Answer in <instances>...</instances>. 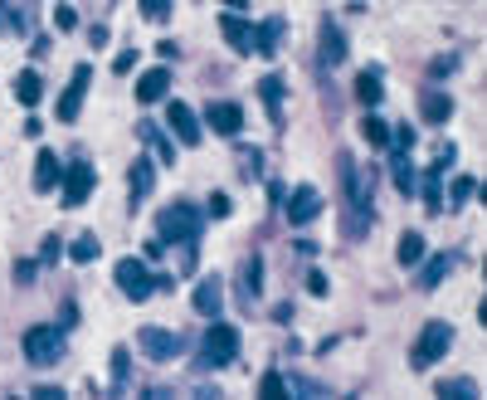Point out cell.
Returning <instances> with one entry per match:
<instances>
[{"label":"cell","instance_id":"obj_1","mask_svg":"<svg viewBox=\"0 0 487 400\" xmlns=\"http://www.w3.org/2000/svg\"><path fill=\"white\" fill-rule=\"evenodd\" d=\"M118 289L127 293L132 303H147L157 289H171V273L151 279V273H147V264H142V259H122V264H118Z\"/></svg>","mask_w":487,"mask_h":400},{"label":"cell","instance_id":"obj_2","mask_svg":"<svg viewBox=\"0 0 487 400\" xmlns=\"http://www.w3.org/2000/svg\"><path fill=\"white\" fill-rule=\"evenodd\" d=\"M161 240L166 244H191L195 234H200V210H195L191 200H175V205H166L161 210Z\"/></svg>","mask_w":487,"mask_h":400},{"label":"cell","instance_id":"obj_3","mask_svg":"<svg viewBox=\"0 0 487 400\" xmlns=\"http://www.w3.org/2000/svg\"><path fill=\"white\" fill-rule=\"evenodd\" d=\"M234 356H239V332L230 322H215L210 317V332L200 342V366H230Z\"/></svg>","mask_w":487,"mask_h":400},{"label":"cell","instance_id":"obj_4","mask_svg":"<svg viewBox=\"0 0 487 400\" xmlns=\"http://www.w3.org/2000/svg\"><path fill=\"white\" fill-rule=\"evenodd\" d=\"M453 347V327L449 322H429L419 332V342H414V352H410V362L419 366V371H429L434 362H443V352Z\"/></svg>","mask_w":487,"mask_h":400},{"label":"cell","instance_id":"obj_5","mask_svg":"<svg viewBox=\"0 0 487 400\" xmlns=\"http://www.w3.org/2000/svg\"><path fill=\"white\" fill-rule=\"evenodd\" d=\"M64 332H59V327H29L25 332V356L35 366H54L59 356H64Z\"/></svg>","mask_w":487,"mask_h":400},{"label":"cell","instance_id":"obj_6","mask_svg":"<svg viewBox=\"0 0 487 400\" xmlns=\"http://www.w3.org/2000/svg\"><path fill=\"white\" fill-rule=\"evenodd\" d=\"M137 347L151 356V362H171V356L185 352V337H181V332H166V327H142V332H137Z\"/></svg>","mask_w":487,"mask_h":400},{"label":"cell","instance_id":"obj_7","mask_svg":"<svg viewBox=\"0 0 487 400\" xmlns=\"http://www.w3.org/2000/svg\"><path fill=\"white\" fill-rule=\"evenodd\" d=\"M88 84H93V69H88V64H78V74L69 78L64 98H59V122H78L83 98H88Z\"/></svg>","mask_w":487,"mask_h":400},{"label":"cell","instance_id":"obj_8","mask_svg":"<svg viewBox=\"0 0 487 400\" xmlns=\"http://www.w3.org/2000/svg\"><path fill=\"white\" fill-rule=\"evenodd\" d=\"M93 181H98V176H93L88 161H74V167L64 171V205H69V210H78V205L93 196Z\"/></svg>","mask_w":487,"mask_h":400},{"label":"cell","instance_id":"obj_9","mask_svg":"<svg viewBox=\"0 0 487 400\" xmlns=\"http://www.w3.org/2000/svg\"><path fill=\"white\" fill-rule=\"evenodd\" d=\"M258 298H264V259L248 254L244 269H239V307H244V313H254Z\"/></svg>","mask_w":487,"mask_h":400},{"label":"cell","instance_id":"obj_10","mask_svg":"<svg viewBox=\"0 0 487 400\" xmlns=\"http://www.w3.org/2000/svg\"><path fill=\"white\" fill-rule=\"evenodd\" d=\"M195 313L200 317H220V307H224V279L220 273H210V279H200L195 283Z\"/></svg>","mask_w":487,"mask_h":400},{"label":"cell","instance_id":"obj_11","mask_svg":"<svg viewBox=\"0 0 487 400\" xmlns=\"http://www.w3.org/2000/svg\"><path fill=\"white\" fill-rule=\"evenodd\" d=\"M322 215V196H317L312 186H297L293 196H288V224H307Z\"/></svg>","mask_w":487,"mask_h":400},{"label":"cell","instance_id":"obj_12","mask_svg":"<svg viewBox=\"0 0 487 400\" xmlns=\"http://www.w3.org/2000/svg\"><path fill=\"white\" fill-rule=\"evenodd\" d=\"M210 127L220 132V137H239L244 108H239V102H210Z\"/></svg>","mask_w":487,"mask_h":400},{"label":"cell","instance_id":"obj_13","mask_svg":"<svg viewBox=\"0 0 487 400\" xmlns=\"http://www.w3.org/2000/svg\"><path fill=\"white\" fill-rule=\"evenodd\" d=\"M166 112H171V132H175V142L195 147V142H200V122H195V112L185 108V102H166Z\"/></svg>","mask_w":487,"mask_h":400},{"label":"cell","instance_id":"obj_14","mask_svg":"<svg viewBox=\"0 0 487 400\" xmlns=\"http://www.w3.org/2000/svg\"><path fill=\"white\" fill-rule=\"evenodd\" d=\"M317 54H322V64L327 69H337L341 59H346V35H341V25H322V35H317Z\"/></svg>","mask_w":487,"mask_h":400},{"label":"cell","instance_id":"obj_15","mask_svg":"<svg viewBox=\"0 0 487 400\" xmlns=\"http://www.w3.org/2000/svg\"><path fill=\"white\" fill-rule=\"evenodd\" d=\"M59 181H64V167H59V157H54V151H39V161H35V191H39V196H49Z\"/></svg>","mask_w":487,"mask_h":400},{"label":"cell","instance_id":"obj_16","mask_svg":"<svg viewBox=\"0 0 487 400\" xmlns=\"http://www.w3.org/2000/svg\"><path fill=\"white\" fill-rule=\"evenodd\" d=\"M166 88H171V69H147L137 78V102H161Z\"/></svg>","mask_w":487,"mask_h":400},{"label":"cell","instance_id":"obj_17","mask_svg":"<svg viewBox=\"0 0 487 400\" xmlns=\"http://www.w3.org/2000/svg\"><path fill=\"white\" fill-rule=\"evenodd\" d=\"M151 176H157V167H151L147 157H137V161H132V171H127V181H132V205H142V200L151 196V186H157Z\"/></svg>","mask_w":487,"mask_h":400},{"label":"cell","instance_id":"obj_18","mask_svg":"<svg viewBox=\"0 0 487 400\" xmlns=\"http://www.w3.org/2000/svg\"><path fill=\"white\" fill-rule=\"evenodd\" d=\"M283 29H288V20H264V25L254 29V54L273 59V54H278V39H283Z\"/></svg>","mask_w":487,"mask_h":400},{"label":"cell","instance_id":"obj_19","mask_svg":"<svg viewBox=\"0 0 487 400\" xmlns=\"http://www.w3.org/2000/svg\"><path fill=\"white\" fill-rule=\"evenodd\" d=\"M220 35L230 39V45L239 49V54H254V29H248L239 15H220Z\"/></svg>","mask_w":487,"mask_h":400},{"label":"cell","instance_id":"obj_20","mask_svg":"<svg viewBox=\"0 0 487 400\" xmlns=\"http://www.w3.org/2000/svg\"><path fill=\"white\" fill-rule=\"evenodd\" d=\"M390 176H395V191H400V196H414V191H419V171H414L410 167V151H400V157H395V167H390Z\"/></svg>","mask_w":487,"mask_h":400},{"label":"cell","instance_id":"obj_21","mask_svg":"<svg viewBox=\"0 0 487 400\" xmlns=\"http://www.w3.org/2000/svg\"><path fill=\"white\" fill-rule=\"evenodd\" d=\"M258 98L268 102V118H273L278 127H283V78H273V74H268L264 84H258Z\"/></svg>","mask_w":487,"mask_h":400},{"label":"cell","instance_id":"obj_22","mask_svg":"<svg viewBox=\"0 0 487 400\" xmlns=\"http://www.w3.org/2000/svg\"><path fill=\"white\" fill-rule=\"evenodd\" d=\"M419 112H424V122H449L453 118V102H449V94H424Z\"/></svg>","mask_w":487,"mask_h":400},{"label":"cell","instance_id":"obj_23","mask_svg":"<svg viewBox=\"0 0 487 400\" xmlns=\"http://www.w3.org/2000/svg\"><path fill=\"white\" fill-rule=\"evenodd\" d=\"M449 269H453V254H434V259L419 269V289H439Z\"/></svg>","mask_w":487,"mask_h":400},{"label":"cell","instance_id":"obj_24","mask_svg":"<svg viewBox=\"0 0 487 400\" xmlns=\"http://www.w3.org/2000/svg\"><path fill=\"white\" fill-rule=\"evenodd\" d=\"M39 94H45V78H39L35 69H25V74L15 78V98L25 102V108H35V102H39Z\"/></svg>","mask_w":487,"mask_h":400},{"label":"cell","instance_id":"obj_25","mask_svg":"<svg viewBox=\"0 0 487 400\" xmlns=\"http://www.w3.org/2000/svg\"><path fill=\"white\" fill-rule=\"evenodd\" d=\"M102 254V244H98V234H78L74 244H69V259L74 264H93Z\"/></svg>","mask_w":487,"mask_h":400},{"label":"cell","instance_id":"obj_26","mask_svg":"<svg viewBox=\"0 0 487 400\" xmlns=\"http://www.w3.org/2000/svg\"><path fill=\"white\" fill-rule=\"evenodd\" d=\"M142 142H151V147H157V157L166 161V167H171V161H175V147H171V142H166V132L161 127H151V122H142Z\"/></svg>","mask_w":487,"mask_h":400},{"label":"cell","instance_id":"obj_27","mask_svg":"<svg viewBox=\"0 0 487 400\" xmlns=\"http://www.w3.org/2000/svg\"><path fill=\"white\" fill-rule=\"evenodd\" d=\"M361 137H366V147H390V127L370 112V118H361Z\"/></svg>","mask_w":487,"mask_h":400},{"label":"cell","instance_id":"obj_28","mask_svg":"<svg viewBox=\"0 0 487 400\" xmlns=\"http://www.w3.org/2000/svg\"><path fill=\"white\" fill-rule=\"evenodd\" d=\"M395 254H400V264H405V269H414V264L424 259V240L414 230H405V234H400V249Z\"/></svg>","mask_w":487,"mask_h":400},{"label":"cell","instance_id":"obj_29","mask_svg":"<svg viewBox=\"0 0 487 400\" xmlns=\"http://www.w3.org/2000/svg\"><path fill=\"white\" fill-rule=\"evenodd\" d=\"M434 396H449V400H478V381H439Z\"/></svg>","mask_w":487,"mask_h":400},{"label":"cell","instance_id":"obj_30","mask_svg":"<svg viewBox=\"0 0 487 400\" xmlns=\"http://www.w3.org/2000/svg\"><path fill=\"white\" fill-rule=\"evenodd\" d=\"M356 98L366 102V108H380V74H361L356 78Z\"/></svg>","mask_w":487,"mask_h":400},{"label":"cell","instance_id":"obj_31","mask_svg":"<svg viewBox=\"0 0 487 400\" xmlns=\"http://www.w3.org/2000/svg\"><path fill=\"white\" fill-rule=\"evenodd\" d=\"M112 376H118V386H112V391H127V347H118V352H112Z\"/></svg>","mask_w":487,"mask_h":400},{"label":"cell","instance_id":"obj_32","mask_svg":"<svg viewBox=\"0 0 487 400\" xmlns=\"http://www.w3.org/2000/svg\"><path fill=\"white\" fill-rule=\"evenodd\" d=\"M390 147H395V151H410V147H414V127H410V122L390 127Z\"/></svg>","mask_w":487,"mask_h":400},{"label":"cell","instance_id":"obj_33","mask_svg":"<svg viewBox=\"0 0 487 400\" xmlns=\"http://www.w3.org/2000/svg\"><path fill=\"white\" fill-rule=\"evenodd\" d=\"M258 391H264L268 400H283V396H288V381H283V376H278V371H268V376H264V386H258Z\"/></svg>","mask_w":487,"mask_h":400},{"label":"cell","instance_id":"obj_34","mask_svg":"<svg viewBox=\"0 0 487 400\" xmlns=\"http://www.w3.org/2000/svg\"><path fill=\"white\" fill-rule=\"evenodd\" d=\"M15 20H20V5H15V0H0V35H10Z\"/></svg>","mask_w":487,"mask_h":400},{"label":"cell","instance_id":"obj_35","mask_svg":"<svg viewBox=\"0 0 487 400\" xmlns=\"http://www.w3.org/2000/svg\"><path fill=\"white\" fill-rule=\"evenodd\" d=\"M142 15H147V20H166V15H171V0H142Z\"/></svg>","mask_w":487,"mask_h":400},{"label":"cell","instance_id":"obj_36","mask_svg":"<svg viewBox=\"0 0 487 400\" xmlns=\"http://www.w3.org/2000/svg\"><path fill=\"white\" fill-rule=\"evenodd\" d=\"M74 25H78V15H74L69 5H59V10H54V29H74Z\"/></svg>","mask_w":487,"mask_h":400},{"label":"cell","instance_id":"obj_37","mask_svg":"<svg viewBox=\"0 0 487 400\" xmlns=\"http://www.w3.org/2000/svg\"><path fill=\"white\" fill-rule=\"evenodd\" d=\"M112 69H118V74H132V69H137V49H122V54H118V64H112Z\"/></svg>","mask_w":487,"mask_h":400},{"label":"cell","instance_id":"obj_38","mask_svg":"<svg viewBox=\"0 0 487 400\" xmlns=\"http://www.w3.org/2000/svg\"><path fill=\"white\" fill-rule=\"evenodd\" d=\"M473 191H478V186H473V176H459V181H453V200H468Z\"/></svg>","mask_w":487,"mask_h":400},{"label":"cell","instance_id":"obj_39","mask_svg":"<svg viewBox=\"0 0 487 400\" xmlns=\"http://www.w3.org/2000/svg\"><path fill=\"white\" fill-rule=\"evenodd\" d=\"M39 254H45V264H54V259H59V254H64V244H59V240H54V234H49V240H45V249H39Z\"/></svg>","mask_w":487,"mask_h":400},{"label":"cell","instance_id":"obj_40","mask_svg":"<svg viewBox=\"0 0 487 400\" xmlns=\"http://www.w3.org/2000/svg\"><path fill=\"white\" fill-rule=\"evenodd\" d=\"M307 289H312V293H327V273L312 269V273H307Z\"/></svg>","mask_w":487,"mask_h":400},{"label":"cell","instance_id":"obj_41","mask_svg":"<svg viewBox=\"0 0 487 400\" xmlns=\"http://www.w3.org/2000/svg\"><path fill=\"white\" fill-rule=\"evenodd\" d=\"M429 74H434V78H443V74H453V59H434V64H429Z\"/></svg>","mask_w":487,"mask_h":400},{"label":"cell","instance_id":"obj_42","mask_svg":"<svg viewBox=\"0 0 487 400\" xmlns=\"http://www.w3.org/2000/svg\"><path fill=\"white\" fill-rule=\"evenodd\" d=\"M210 215H230V196H210Z\"/></svg>","mask_w":487,"mask_h":400},{"label":"cell","instance_id":"obj_43","mask_svg":"<svg viewBox=\"0 0 487 400\" xmlns=\"http://www.w3.org/2000/svg\"><path fill=\"white\" fill-rule=\"evenodd\" d=\"M15 279H20V283H29V279H35V264H29V259H25V264H15Z\"/></svg>","mask_w":487,"mask_h":400},{"label":"cell","instance_id":"obj_44","mask_svg":"<svg viewBox=\"0 0 487 400\" xmlns=\"http://www.w3.org/2000/svg\"><path fill=\"white\" fill-rule=\"evenodd\" d=\"M35 396H39V400H64V391H59V386H39Z\"/></svg>","mask_w":487,"mask_h":400},{"label":"cell","instance_id":"obj_45","mask_svg":"<svg viewBox=\"0 0 487 400\" xmlns=\"http://www.w3.org/2000/svg\"><path fill=\"white\" fill-rule=\"evenodd\" d=\"M224 5H230V10H244V5H248V0H224Z\"/></svg>","mask_w":487,"mask_h":400}]
</instances>
